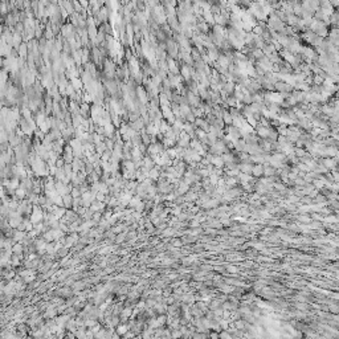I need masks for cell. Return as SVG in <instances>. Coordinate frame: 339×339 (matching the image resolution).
Wrapping results in <instances>:
<instances>
[{"label": "cell", "instance_id": "obj_1", "mask_svg": "<svg viewBox=\"0 0 339 339\" xmlns=\"http://www.w3.org/2000/svg\"><path fill=\"white\" fill-rule=\"evenodd\" d=\"M43 219V212H40V209L36 207L34 208V212H32V219H31V221L32 224H37L40 220Z\"/></svg>", "mask_w": 339, "mask_h": 339}, {"label": "cell", "instance_id": "obj_2", "mask_svg": "<svg viewBox=\"0 0 339 339\" xmlns=\"http://www.w3.org/2000/svg\"><path fill=\"white\" fill-rule=\"evenodd\" d=\"M21 252H23V246H21V244H15V245L12 246V253H15V254H19V256H21Z\"/></svg>", "mask_w": 339, "mask_h": 339}, {"label": "cell", "instance_id": "obj_3", "mask_svg": "<svg viewBox=\"0 0 339 339\" xmlns=\"http://www.w3.org/2000/svg\"><path fill=\"white\" fill-rule=\"evenodd\" d=\"M131 315V309L130 307H127V309H124V310L122 311V318H124V319H127Z\"/></svg>", "mask_w": 339, "mask_h": 339}, {"label": "cell", "instance_id": "obj_4", "mask_svg": "<svg viewBox=\"0 0 339 339\" xmlns=\"http://www.w3.org/2000/svg\"><path fill=\"white\" fill-rule=\"evenodd\" d=\"M127 330H129V327H127L126 325H121V326H118V328H117L118 334H121V335H122V334H124V332H126Z\"/></svg>", "mask_w": 339, "mask_h": 339}, {"label": "cell", "instance_id": "obj_5", "mask_svg": "<svg viewBox=\"0 0 339 339\" xmlns=\"http://www.w3.org/2000/svg\"><path fill=\"white\" fill-rule=\"evenodd\" d=\"M16 195H17V197L25 196V189H24V187L23 188H16Z\"/></svg>", "mask_w": 339, "mask_h": 339}, {"label": "cell", "instance_id": "obj_6", "mask_svg": "<svg viewBox=\"0 0 339 339\" xmlns=\"http://www.w3.org/2000/svg\"><path fill=\"white\" fill-rule=\"evenodd\" d=\"M252 170H253V174H254V175H261V174L264 172L261 166H256V167H253Z\"/></svg>", "mask_w": 339, "mask_h": 339}, {"label": "cell", "instance_id": "obj_7", "mask_svg": "<svg viewBox=\"0 0 339 339\" xmlns=\"http://www.w3.org/2000/svg\"><path fill=\"white\" fill-rule=\"evenodd\" d=\"M232 119H233V118L229 115L228 113H224V121H225L227 123H232ZM224 121H223V122H224Z\"/></svg>", "mask_w": 339, "mask_h": 339}, {"label": "cell", "instance_id": "obj_8", "mask_svg": "<svg viewBox=\"0 0 339 339\" xmlns=\"http://www.w3.org/2000/svg\"><path fill=\"white\" fill-rule=\"evenodd\" d=\"M23 237H24V233H23V232H16V235H15V240H16V241H20Z\"/></svg>", "mask_w": 339, "mask_h": 339}, {"label": "cell", "instance_id": "obj_9", "mask_svg": "<svg viewBox=\"0 0 339 339\" xmlns=\"http://www.w3.org/2000/svg\"><path fill=\"white\" fill-rule=\"evenodd\" d=\"M72 196H73V197H77V196H79L78 189H73V191H72Z\"/></svg>", "mask_w": 339, "mask_h": 339}, {"label": "cell", "instance_id": "obj_10", "mask_svg": "<svg viewBox=\"0 0 339 339\" xmlns=\"http://www.w3.org/2000/svg\"><path fill=\"white\" fill-rule=\"evenodd\" d=\"M20 54H25V45L20 47Z\"/></svg>", "mask_w": 339, "mask_h": 339}, {"label": "cell", "instance_id": "obj_11", "mask_svg": "<svg viewBox=\"0 0 339 339\" xmlns=\"http://www.w3.org/2000/svg\"><path fill=\"white\" fill-rule=\"evenodd\" d=\"M28 258H29V260H34V258H36V254H31Z\"/></svg>", "mask_w": 339, "mask_h": 339}]
</instances>
